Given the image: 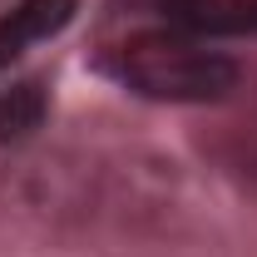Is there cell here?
<instances>
[{"label":"cell","instance_id":"1","mask_svg":"<svg viewBox=\"0 0 257 257\" xmlns=\"http://www.w3.org/2000/svg\"><path fill=\"white\" fill-rule=\"evenodd\" d=\"M119 79L159 104H218L237 89V60L193 35H139L119 50Z\"/></svg>","mask_w":257,"mask_h":257},{"label":"cell","instance_id":"2","mask_svg":"<svg viewBox=\"0 0 257 257\" xmlns=\"http://www.w3.org/2000/svg\"><path fill=\"white\" fill-rule=\"evenodd\" d=\"M163 20L183 35H247L257 30V0H159Z\"/></svg>","mask_w":257,"mask_h":257},{"label":"cell","instance_id":"3","mask_svg":"<svg viewBox=\"0 0 257 257\" xmlns=\"http://www.w3.org/2000/svg\"><path fill=\"white\" fill-rule=\"evenodd\" d=\"M74 10H79V0H20L15 10H5L0 15V64L50 35H60L74 20Z\"/></svg>","mask_w":257,"mask_h":257},{"label":"cell","instance_id":"4","mask_svg":"<svg viewBox=\"0 0 257 257\" xmlns=\"http://www.w3.org/2000/svg\"><path fill=\"white\" fill-rule=\"evenodd\" d=\"M50 114V94L40 79H20L0 89V144H25Z\"/></svg>","mask_w":257,"mask_h":257}]
</instances>
